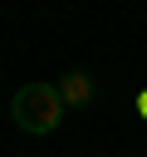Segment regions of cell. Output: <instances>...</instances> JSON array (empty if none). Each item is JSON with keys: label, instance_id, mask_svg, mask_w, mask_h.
<instances>
[{"label": "cell", "instance_id": "cell-2", "mask_svg": "<svg viewBox=\"0 0 147 157\" xmlns=\"http://www.w3.org/2000/svg\"><path fill=\"white\" fill-rule=\"evenodd\" d=\"M59 98H64V108H88V98H93V78H88L83 69H69V74L59 78Z\"/></svg>", "mask_w": 147, "mask_h": 157}, {"label": "cell", "instance_id": "cell-1", "mask_svg": "<svg viewBox=\"0 0 147 157\" xmlns=\"http://www.w3.org/2000/svg\"><path fill=\"white\" fill-rule=\"evenodd\" d=\"M10 118H15L20 132H34V137L54 132V128L64 123L59 83H20V88L10 93Z\"/></svg>", "mask_w": 147, "mask_h": 157}]
</instances>
